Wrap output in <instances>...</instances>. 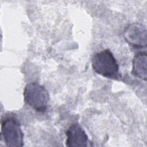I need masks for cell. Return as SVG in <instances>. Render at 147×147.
<instances>
[{"instance_id": "6da1fadb", "label": "cell", "mask_w": 147, "mask_h": 147, "mask_svg": "<svg viewBox=\"0 0 147 147\" xmlns=\"http://www.w3.org/2000/svg\"><path fill=\"white\" fill-rule=\"evenodd\" d=\"M1 138L5 145L11 147L24 146V133L17 115L7 112L1 118Z\"/></svg>"}, {"instance_id": "7a4b0ae2", "label": "cell", "mask_w": 147, "mask_h": 147, "mask_svg": "<svg viewBox=\"0 0 147 147\" xmlns=\"http://www.w3.org/2000/svg\"><path fill=\"white\" fill-rule=\"evenodd\" d=\"M91 65L98 74L109 79L119 80V65L112 52L108 49L96 53L92 56Z\"/></svg>"}, {"instance_id": "3957f363", "label": "cell", "mask_w": 147, "mask_h": 147, "mask_svg": "<svg viewBox=\"0 0 147 147\" xmlns=\"http://www.w3.org/2000/svg\"><path fill=\"white\" fill-rule=\"evenodd\" d=\"M25 103L37 112H44L48 106L50 97L45 87L38 82L27 84L24 90Z\"/></svg>"}, {"instance_id": "277c9868", "label": "cell", "mask_w": 147, "mask_h": 147, "mask_svg": "<svg viewBox=\"0 0 147 147\" xmlns=\"http://www.w3.org/2000/svg\"><path fill=\"white\" fill-rule=\"evenodd\" d=\"M124 38L131 46L138 48L146 47V29L140 23H132L129 25L124 31Z\"/></svg>"}, {"instance_id": "5b68a950", "label": "cell", "mask_w": 147, "mask_h": 147, "mask_svg": "<svg viewBox=\"0 0 147 147\" xmlns=\"http://www.w3.org/2000/svg\"><path fill=\"white\" fill-rule=\"evenodd\" d=\"M66 136L65 145L68 147L92 146L87 134L78 123H74L68 127Z\"/></svg>"}, {"instance_id": "8992f818", "label": "cell", "mask_w": 147, "mask_h": 147, "mask_svg": "<svg viewBox=\"0 0 147 147\" xmlns=\"http://www.w3.org/2000/svg\"><path fill=\"white\" fill-rule=\"evenodd\" d=\"M147 55L146 52H138L132 60L131 74L136 78L146 81L147 79Z\"/></svg>"}]
</instances>
